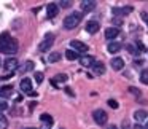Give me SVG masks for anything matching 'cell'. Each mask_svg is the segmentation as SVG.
Masks as SVG:
<instances>
[{"mask_svg": "<svg viewBox=\"0 0 148 129\" xmlns=\"http://www.w3.org/2000/svg\"><path fill=\"white\" fill-rule=\"evenodd\" d=\"M53 43H54V35H53V34H46V35L43 37L42 43H40V51H48L53 46Z\"/></svg>", "mask_w": 148, "mask_h": 129, "instance_id": "obj_3", "label": "cell"}, {"mask_svg": "<svg viewBox=\"0 0 148 129\" xmlns=\"http://www.w3.org/2000/svg\"><path fill=\"white\" fill-rule=\"evenodd\" d=\"M51 80L54 81V83H56V81H69V77L65 73H59V75H56L54 78H51Z\"/></svg>", "mask_w": 148, "mask_h": 129, "instance_id": "obj_23", "label": "cell"}, {"mask_svg": "<svg viewBox=\"0 0 148 129\" xmlns=\"http://www.w3.org/2000/svg\"><path fill=\"white\" fill-rule=\"evenodd\" d=\"M92 118H94V121L97 123V124H105L107 123V119H108V116H107V113H105V110H102V108H97V110H94L92 112Z\"/></svg>", "mask_w": 148, "mask_h": 129, "instance_id": "obj_2", "label": "cell"}, {"mask_svg": "<svg viewBox=\"0 0 148 129\" xmlns=\"http://www.w3.org/2000/svg\"><path fill=\"white\" fill-rule=\"evenodd\" d=\"M118 34H119V30L116 29V27H108V29L105 30V38L107 40H113V38L118 37Z\"/></svg>", "mask_w": 148, "mask_h": 129, "instance_id": "obj_15", "label": "cell"}, {"mask_svg": "<svg viewBox=\"0 0 148 129\" xmlns=\"http://www.w3.org/2000/svg\"><path fill=\"white\" fill-rule=\"evenodd\" d=\"M70 46L73 48L75 53H86L88 51V45H86V43H83V42H80V40H72Z\"/></svg>", "mask_w": 148, "mask_h": 129, "instance_id": "obj_5", "label": "cell"}, {"mask_svg": "<svg viewBox=\"0 0 148 129\" xmlns=\"http://www.w3.org/2000/svg\"><path fill=\"white\" fill-rule=\"evenodd\" d=\"M81 13H78V11H73V13H70L67 18L64 19V29L70 30V29H75V27L78 26V24L81 23Z\"/></svg>", "mask_w": 148, "mask_h": 129, "instance_id": "obj_1", "label": "cell"}, {"mask_svg": "<svg viewBox=\"0 0 148 129\" xmlns=\"http://www.w3.org/2000/svg\"><path fill=\"white\" fill-rule=\"evenodd\" d=\"M145 129H148V121H147V126H145Z\"/></svg>", "mask_w": 148, "mask_h": 129, "instance_id": "obj_37", "label": "cell"}, {"mask_svg": "<svg viewBox=\"0 0 148 129\" xmlns=\"http://www.w3.org/2000/svg\"><path fill=\"white\" fill-rule=\"evenodd\" d=\"M107 49H108V53H118L119 49H121V43H118V42H112V43H108V46H107Z\"/></svg>", "mask_w": 148, "mask_h": 129, "instance_id": "obj_18", "label": "cell"}, {"mask_svg": "<svg viewBox=\"0 0 148 129\" xmlns=\"http://www.w3.org/2000/svg\"><path fill=\"white\" fill-rule=\"evenodd\" d=\"M34 65H35V64H34L32 61H27L26 64H24L23 67L19 69V72H21V73H24V72H27V70H30V69H34Z\"/></svg>", "mask_w": 148, "mask_h": 129, "instance_id": "obj_22", "label": "cell"}, {"mask_svg": "<svg viewBox=\"0 0 148 129\" xmlns=\"http://www.w3.org/2000/svg\"><path fill=\"white\" fill-rule=\"evenodd\" d=\"M18 48H19V45H18V40L10 38V42H8L7 46L2 49V53H5V54H16V53H18Z\"/></svg>", "mask_w": 148, "mask_h": 129, "instance_id": "obj_4", "label": "cell"}, {"mask_svg": "<svg viewBox=\"0 0 148 129\" xmlns=\"http://www.w3.org/2000/svg\"><path fill=\"white\" fill-rule=\"evenodd\" d=\"M3 67H5V70L13 72L14 69H18V59H16V58H8V59H5Z\"/></svg>", "mask_w": 148, "mask_h": 129, "instance_id": "obj_9", "label": "cell"}, {"mask_svg": "<svg viewBox=\"0 0 148 129\" xmlns=\"http://www.w3.org/2000/svg\"><path fill=\"white\" fill-rule=\"evenodd\" d=\"M40 119H42V123H46V124H51L53 126V116L48 115V113H42V116H40Z\"/></svg>", "mask_w": 148, "mask_h": 129, "instance_id": "obj_21", "label": "cell"}, {"mask_svg": "<svg viewBox=\"0 0 148 129\" xmlns=\"http://www.w3.org/2000/svg\"><path fill=\"white\" fill-rule=\"evenodd\" d=\"M142 19H143L145 23H147V26H148V13H147V11H143V13H142Z\"/></svg>", "mask_w": 148, "mask_h": 129, "instance_id": "obj_32", "label": "cell"}, {"mask_svg": "<svg viewBox=\"0 0 148 129\" xmlns=\"http://www.w3.org/2000/svg\"><path fill=\"white\" fill-rule=\"evenodd\" d=\"M11 93H13V86H5L0 89V97H8L11 96Z\"/></svg>", "mask_w": 148, "mask_h": 129, "instance_id": "obj_19", "label": "cell"}, {"mask_svg": "<svg viewBox=\"0 0 148 129\" xmlns=\"http://www.w3.org/2000/svg\"><path fill=\"white\" fill-rule=\"evenodd\" d=\"M108 105L112 107V108H118V107H119V105H118V102H116L115 99H110V100H108Z\"/></svg>", "mask_w": 148, "mask_h": 129, "instance_id": "obj_29", "label": "cell"}, {"mask_svg": "<svg viewBox=\"0 0 148 129\" xmlns=\"http://www.w3.org/2000/svg\"><path fill=\"white\" fill-rule=\"evenodd\" d=\"M59 13V7L58 3H48L46 5V16L48 18H56Z\"/></svg>", "mask_w": 148, "mask_h": 129, "instance_id": "obj_8", "label": "cell"}, {"mask_svg": "<svg viewBox=\"0 0 148 129\" xmlns=\"http://www.w3.org/2000/svg\"><path fill=\"white\" fill-rule=\"evenodd\" d=\"M140 81H142V83H145V84H148V69H143V70H142Z\"/></svg>", "mask_w": 148, "mask_h": 129, "instance_id": "obj_24", "label": "cell"}, {"mask_svg": "<svg viewBox=\"0 0 148 129\" xmlns=\"http://www.w3.org/2000/svg\"><path fill=\"white\" fill-rule=\"evenodd\" d=\"M110 65H112L113 70H121V69H124V61L121 58H113Z\"/></svg>", "mask_w": 148, "mask_h": 129, "instance_id": "obj_11", "label": "cell"}, {"mask_svg": "<svg viewBox=\"0 0 148 129\" xmlns=\"http://www.w3.org/2000/svg\"><path fill=\"white\" fill-rule=\"evenodd\" d=\"M59 59H61V54H59V53H53V54H49V58H48V62H51V64H54V62H58Z\"/></svg>", "mask_w": 148, "mask_h": 129, "instance_id": "obj_25", "label": "cell"}, {"mask_svg": "<svg viewBox=\"0 0 148 129\" xmlns=\"http://www.w3.org/2000/svg\"><path fill=\"white\" fill-rule=\"evenodd\" d=\"M96 5L97 3L94 0H83L80 3V7H81V11H83V13H89V11H92L94 8H96Z\"/></svg>", "mask_w": 148, "mask_h": 129, "instance_id": "obj_7", "label": "cell"}, {"mask_svg": "<svg viewBox=\"0 0 148 129\" xmlns=\"http://www.w3.org/2000/svg\"><path fill=\"white\" fill-rule=\"evenodd\" d=\"M34 78H35V81H37V83H42V81H43V73H42V72H35Z\"/></svg>", "mask_w": 148, "mask_h": 129, "instance_id": "obj_27", "label": "cell"}, {"mask_svg": "<svg viewBox=\"0 0 148 129\" xmlns=\"http://www.w3.org/2000/svg\"><path fill=\"white\" fill-rule=\"evenodd\" d=\"M19 88L24 93H32V81H30V78H23L19 83Z\"/></svg>", "mask_w": 148, "mask_h": 129, "instance_id": "obj_10", "label": "cell"}, {"mask_svg": "<svg viewBox=\"0 0 148 129\" xmlns=\"http://www.w3.org/2000/svg\"><path fill=\"white\" fill-rule=\"evenodd\" d=\"M94 56H81L80 58V64L83 65V67H92L94 64Z\"/></svg>", "mask_w": 148, "mask_h": 129, "instance_id": "obj_12", "label": "cell"}, {"mask_svg": "<svg viewBox=\"0 0 148 129\" xmlns=\"http://www.w3.org/2000/svg\"><path fill=\"white\" fill-rule=\"evenodd\" d=\"M24 129H37V128H24Z\"/></svg>", "mask_w": 148, "mask_h": 129, "instance_id": "obj_36", "label": "cell"}, {"mask_svg": "<svg viewBox=\"0 0 148 129\" xmlns=\"http://www.w3.org/2000/svg\"><path fill=\"white\" fill-rule=\"evenodd\" d=\"M92 70L96 75H103L105 73V65L102 64V62H94L92 64Z\"/></svg>", "mask_w": 148, "mask_h": 129, "instance_id": "obj_17", "label": "cell"}, {"mask_svg": "<svg viewBox=\"0 0 148 129\" xmlns=\"http://www.w3.org/2000/svg\"><path fill=\"white\" fill-rule=\"evenodd\" d=\"M99 29H100V26H99L97 21H88V23H86V30L89 34H96Z\"/></svg>", "mask_w": 148, "mask_h": 129, "instance_id": "obj_13", "label": "cell"}, {"mask_svg": "<svg viewBox=\"0 0 148 129\" xmlns=\"http://www.w3.org/2000/svg\"><path fill=\"white\" fill-rule=\"evenodd\" d=\"M134 119H135L137 123L148 119V112H147V110H137V112L134 113Z\"/></svg>", "mask_w": 148, "mask_h": 129, "instance_id": "obj_14", "label": "cell"}, {"mask_svg": "<svg viewBox=\"0 0 148 129\" xmlns=\"http://www.w3.org/2000/svg\"><path fill=\"white\" fill-rule=\"evenodd\" d=\"M10 38H11V35L8 32H3V34H0V53H2V49L7 46V43L10 42Z\"/></svg>", "mask_w": 148, "mask_h": 129, "instance_id": "obj_16", "label": "cell"}, {"mask_svg": "<svg viewBox=\"0 0 148 129\" xmlns=\"http://www.w3.org/2000/svg\"><path fill=\"white\" fill-rule=\"evenodd\" d=\"M107 129H118V128H116V126H113V124H112V126H108V128H107Z\"/></svg>", "mask_w": 148, "mask_h": 129, "instance_id": "obj_35", "label": "cell"}, {"mask_svg": "<svg viewBox=\"0 0 148 129\" xmlns=\"http://www.w3.org/2000/svg\"><path fill=\"white\" fill-rule=\"evenodd\" d=\"M129 93H132V94H135V96H140V91H138L137 89V88H134V86H131V88H129Z\"/></svg>", "mask_w": 148, "mask_h": 129, "instance_id": "obj_30", "label": "cell"}, {"mask_svg": "<svg viewBox=\"0 0 148 129\" xmlns=\"http://www.w3.org/2000/svg\"><path fill=\"white\" fill-rule=\"evenodd\" d=\"M65 58H67L69 61H77V59H78V53H75L73 49H67V51H65Z\"/></svg>", "mask_w": 148, "mask_h": 129, "instance_id": "obj_20", "label": "cell"}, {"mask_svg": "<svg viewBox=\"0 0 148 129\" xmlns=\"http://www.w3.org/2000/svg\"><path fill=\"white\" fill-rule=\"evenodd\" d=\"M58 5H61V7H64V8H69L72 5V2H65L64 0V2H61V3H58Z\"/></svg>", "mask_w": 148, "mask_h": 129, "instance_id": "obj_31", "label": "cell"}, {"mask_svg": "<svg viewBox=\"0 0 148 129\" xmlns=\"http://www.w3.org/2000/svg\"><path fill=\"white\" fill-rule=\"evenodd\" d=\"M112 13L116 16H126V14L132 13V7H113Z\"/></svg>", "mask_w": 148, "mask_h": 129, "instance_id": "obj_6", "label": "cell"}, {"mask_svg": "<svg viewBox=\"0 0 148 129\" xmlns=\"http://www.w3.org/2000/svg\"><path fill=\"white\" fill-rule=\"evenodd\" d=\"M7 108H8V104L5 100H0V112H5Z\"/></svg>", "mask_w": 148, "mask_h": 129, "instance_id": "obj_28", "label": "cell"}, {"mask_svg": "<svg viewBox=\"0 0 148 129\" xmlns=\"http://www.w3.org/2000/svg\"><path fill=\"white\" fill-rule=\"evenodd\" d=\"M121 23H123V21L119 19V18H115V24H118V26H119V24H121Z\"/></svg>", "mask_w": 148, "mask_h": 129, "instance_id": "obj_34", "label": "cell"}, {"mask_svg": "<svg viewBox=\"0 0 148 129\" xmlns=\"http://www.w3.org/2000/svg\"><path fill=\"white\" fill-rule=\"evenodd\" d=\"M7 128H8V119L0 115V129H7Z\"/></svg>", "mask_w": 148, "mask_h": 129, "instance_id": "obj_26", "label": "cell"}, {"mask_svg": "<svg viewBox=\"0 0 148 129\" xmlns=\"http://www.w3.org/2000/svg\"><path fill=\"white\" fill-rule=\"evenodd\" d=\"M40 129H51V124H46V123H42V128Z\"/></svg>", "mask_w": 148, "mask_h": 129, "instance_id": "obj_33", "label": "cell"}]
</instances>
